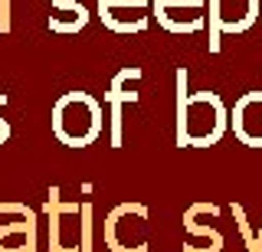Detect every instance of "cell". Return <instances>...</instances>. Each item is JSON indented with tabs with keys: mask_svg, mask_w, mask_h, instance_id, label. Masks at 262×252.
Instances as JSON below:
<instances>
[{
	"mask_svg": "<svg viewBox=\"0 0 262 252\" xmlns=\"http://www.w3.org/2000/svg\"><path fill=\"white\" fill-rule=\"evenodd\" d=\"M0 252H36V216L0 226Z\"/></svg>",
	"mask_w": 262,
	"mask_h": 252,
	"instance_id": "277c9868",
	"label": "cell"
},
{
	"mask_svg": "<svg viewBox=\"0 0 262 252\" xmlns=\"http://www.w3.org/2000/svg\"><path fill=\"white\" fill-rule=\"evenodd\" d=\"M105 128V115L89 92H66L53 105V134L66 148H89Z\"/></svg>",
	"mask_w": 262,
	"mask_h": 252,
	"instance_id": "6da1fadb",
	"label": "cell"
},
{
	"mask_svg": "<svg viewBox=\"0 0 262 252\" xmlns=\"http://www.w3.org/2000/svg\"><path fill=\"white\" fill-rule=\"evenodd\" d=\"M226 131V108L216 92H193L180 95V125H177V144L210 148Z\"/></svg>",
	"mask_w": 262,
	"mask_h": 252,
	"instance_id": "7a4b0ae2",
	"label": "cell"
},
{
	"mask_svg": "<svg viewBox=\"0 0 262 252\" xmlns=\"http://www.w3.org/2000/svg\"><path fill=\"white\" fill-rule=\"evenodd\" d=\"M0 105H7V95H4V92H0ZM7 138H10V125H7V121L0 118V144H4Z\"/></svg>",
	"mask_w": 262,
	"mask_h": 252,
	"instance_id": "5b68a950",
	"label": "cell"
},
{
	"mask_svg": "<svg viewBox=\"0 0 262 252\" xmlns=\"http://www.w3.org/2000/svg\"><path fill=\"white\" fill-rule=\"evenodd\" d=\"M233 131L243 144L262 148V92H246L233 108Z\"/></svg>",
	"mask_w": 262,
	"mask_h": 252,
	"instance_id": "3957f363",
	"label": "cell"
}]
</instances>
